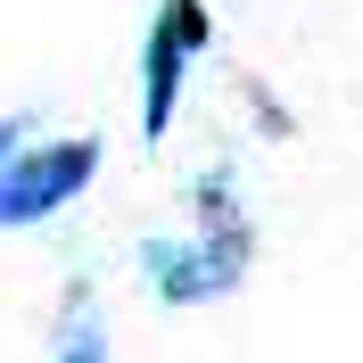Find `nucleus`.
<instances>
[{
  "instance_id": "1",
  "label": "nucleus",
  "mask_w": 363,
  "mask_h": 363,
  "mask_svg": "<svg viewBox=\"0 0 363 363\" xmlns=\"http://www.w3.org/2000/svg\"><path fill=\"white\" fill-rule=\"evenodd\" d=\"M91 174H99V140H17V157L0 165V223H42L67 199H83Z\"/></svg>"
},
{
  "instance_id": "2",
  "label": "nucleus",
  "mask_w": 363,
  "mask_h": 363,
  "mask_svg": "<svg viewBox=\"0 0 363 363\" xmlns=\"http://www.w3.org/2000/svg\"><path fill=\"white\" fill-rule=\"evenodd\" d=\"M206 0H165L157 25H149V58H140V140H165L174 124V99H182V74L190 58L206 50Z\"/></svg>"
},
{
  "instance_id": "3",
  "label": "nucleus",
  "mask_w": 363,
  "mask_h": 363,
  "mask_svg": "<svg viewBox=\"0 0 363 363\" xmlns=\"http://www.w3.org/2000/svg\"><path fill=\"white\" fill-rule=\"evenodd\" d=\"M149 272H157V289L174 297V306H190V297H215L231 289L240 272H248V231L240 223H215L206 240H190V248H149Z\"/></svg>"
},
{
  "instance_id": "4",
  "label": "nucleus",
  "mask_w": 363,
  "mask_h": 363,
  "mask_svg": "<svg viewBox=\"0 0 363 363\" xmlns=\"http://www.w3.org/2000/svg\"><path fill=\"white\" fill-rule=\"evenodd\" d=\"M58 363H108V339H99V322L74 306L67 314V339H58Z\"/></svg>"
}]
</instances>
